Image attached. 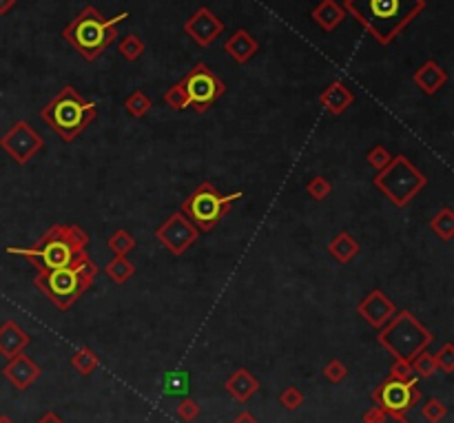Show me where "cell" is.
I'll list each match as a JSON object with an SVG mask.
<instances>
[{
	"instance_id": "cell-1",
	"label": "cell",
	"mask_w": 454,
	"mask_h": 423,
	"mask_svg": "<svg viewBox=\"0 0 454 423\" xmlns=\"http://www.w3.org/2000/svg\"><path fill=\"white\" fill-rule=\"evenodd\" d=\"M346 16H353L379 42L390 44L415 18L426 11V0H343Z\"/></svg>"
},
{
	"instance_id": "cell-2",
	"label": "cell",
	"mask_w": 454,
	"mask_h": 423,
	"mask_svg": "<svg viewBox=\"0 0 454 423\" xmlns=\"http://www.w3.org/2000/svg\"><path fill=\"white\" fill-rule=\"evenodd\" d=\"M89 239V233L78 224H51L34 246H9L7 253L29 260L36 266V270H51L69 266L75 260L84 258Z\"/></svg>"
},
{
	"instance_id": "cell-3",
	"label": "cell",
	"mask_w": 454,
	"mask_h": 423,
	"mask_svg": "<svg viewBox=\"0 0 454 423\" xmlns=\"http://www.w3.org/2000/svg\"><path fill=\"white\" fill-rule=\"evenodd\" d=\"M129 18V11L104 18L96 7H84L65 29L63 38L78 51L87 63H94L102 56L118 36V27Z\"/></svg>"
},
{
	"instance_id": "cell-4",
	"label": "cell",
	"mask_w": 454,
	"mask_h": 423,
	"mask_svg": "<svg viewBox=\"0 0 454 423\" xmlns=\"http://www.w3.org/2000/svg\"><path fill=\"white\" fill-rule=\"evenodd\" d=\"M96 275H98V266L89 255H84V258L75 260L73 264L63 268L36 270L34 284L42 295H47L53 301L56 308L69 310L91 289Z\"/></svg>"
},
{
	"instance_id": "cell-5",
	"label": "cell",
	"mask_w": 454,
	"mask_h": 423,
	"mask_svg": "<svg viewBox=\"0 0 454 423\" xmlns=\"http://www.w3.org/2000/svg\"><path fill=\"white\" fill-rule=\"evenodd\" d=\"M98 115L96 102L82 98L71 84H67L44 104L40 118L51 131H56L65 142L75 140L78 135L94 122Z\"/></svg>"
},
{
	"instance_id": "cell-6",
	"label": "cell",
	"mask_w": 454,
	"mask_h": 423,
	"mask_svg": "<svg viewBox=\"0 0 454 423\" xmlns=\"http://www.w3.org/2000/svg\"><path fill=\"white\" fill-rule=\"evenodd\" d=\"M379 330V343L392 357L401 361H412L432 341V332L410 310L395 312V317Z\"/></svg>"
},
{
	"instance_id": "cell-7",
	"label": "cell",
	"mask_w": 454,
	"mask_h": 423,
	"mask_svg": "<svg viewBox=\"0 0 454 423\" xmlns=\"http://www.w3.org/2000/svg\"><path fill=\"white\" fill-rule=\"evenodd\" d=\"M241 198H244L241 191L222 195L210 182H202L184 202H182L179 213L184 215L200 233H208L215 229L224 215L231 213L233 202H237Z\"/></svg>"
},
{
	"instance_id": "cell-8",
	"label": "cell",
	"mask_w": 454,
	"mask_h": 423,
	"mask_svg": "<svg viewBox=\"0 0 454 423\" xmlns=\"http://www.w3.org/2000/svg\"><path fill=\"white\" fill-rule=\"evenodd\" d=\"M374 187L395 206H408L428 187V177L405 156H397L374 175Z\"/></svg>"
},
{
	"instance_id": "cell-9",
	"label": "cell",
	"mask_w": 454,
	"mask_h": 423,
	"mask_svg": "<svg viewBox=\"0 0 454 423\" xmlns=\"http://www.w3.org/2000/svg\"><path fill=\"white\" fill-rule=\"evenodd\" d=\"M182 84H184L191 98V107L198 113H204L206 109L213 107L226 91V84L204 63L193 65L191 71L182 78Z\"/></svg>"
},
{
	"instance_id": "cell-10",
	"label": "cell",
	"mask_w": 454,
	"mask_h": 423,
	"mask_svg": "<svg viewBox=\"0 0 454 423\" xmlns=\"http://www.w3.org/2000/svg\"><path fill=\"white\" fill-rule=\"evenodd\" d=\"M42 144L44 142L40 133L34 127H29L25 120L11 125V129L0 138V149L16 164H27L42 149Z\"/></svg>"
},
{
	"instance_id": "cell-11",
	"label": "cell",
	"mask_w": 454,
	"mask_h": 423,
	"mask_svg": "<svg viewBox=\"0 0 454 423\" xmlns=\"http://www.w3.org/2000/svg\"><path fill=\"white\" fill-rule=\"evenodd\" d=\"M372 399L379 403V408H386L390 412H399L403 415L405 410H410V408L421 399V390H419V381L417 377L408 381H399V379H390L382 384L372 392Z\"/></svg>"
},
{
	"instance_id": "cell-12",
	"label": "cell",
	"mask_w": 454,
	"mask_h": 423,
	"mask_svg": "<svg viewBox=\"0 0 454 423\" xmlns=\"http://www.w3.org/2000/svg\"><path fill=\"white\" fill-rule=\"evenodd\" d=\"M156 237L171 255H184L198 241L200 231L182 213H173L156 229Z\"/></svg>"
},
{
	"instance_id": "cell-13",
	"label": "cell",
	"mask_w": 454,
	"mask_h": 423,
	"mask_svg": "<svg viewBox=\"0 0 454 423\" xmlns=\"http://www.w3.org/2000/svg\"><path fill=\"white\" fill-rule=\"evenodd\" d=\"M184 34L191 36L200 47H208L224 34V23L208 7H200L184 23Z\"/></svg>"
},
{
	"instance_id": "cell-14",
	"label": "cell",
	"mask_w": 454,
	"mask_h": 423,
	"mask_svg": "<svg viewBox=\"0 0 454 423\" xmlns=\"http://www.w3.org/2000/svg\"><path fill=\"white\" fill-rule=\"evenodd\" d=\"M357 312L361 320H366L372 328H384L392 317H395L397 306L384 291L374 289L357 304Z\"/></svg>"
},
{
	"instance_id": "cell-15",
	"label": "cell",
	"mask_w": 454,
	"mask_h": 423,
	"mask_svg": "<svg viewBox=\"0 0 454 423\" xmlns=\"http://www.w3.org/2000/svg\"><path fill=\"white\" fill-rule=\"evenodd\" d=\"M40 372H42L40 366L25 353H18L16 357H11L9 364L3 370V374L7 377V381H11V386L18 388V390H27L32 384H36Z\"/></svg>"
},
{
	"instance_id": "cell-16",
	"label": "cell",
	"mask_w": 454,
	"mask_h": 423,
	"mask_svg": "<svg viewBox=\"0 0 454 423\" xmlns=\"http://www.w3.org/2000/svg\"><path fill=\"white\" fill-rule=\"evenodd\" d=\"M412 82H415L426 96H434L436 91H441V89L446 87V82H448V71H446L441 65H436L434 60H428V63H423V65L415 71Z\"/></svg>"
},
{
	"instance_id": "cell-17",
	"label": "cell",
	"mask_w": 454,
	"mask_h": 423,
	"mask_svg": "<svg viewBox=\"0 0 454 423\" xmlns=\"http://www.w3.org/2000/svg\"><path fill=\"white\" fill-rule=\"evenodd\" d=\"M29 341H32V337L27 335V332L13 322V320H7L0 324V355L11 359V357H16L18 353H23Z\"/></svg>"
},
{
	"instance_id": "cell-18",
	"label": "cell",
	"mask_w": 454,
	"mask_h": 423,
	"mask_svg": "<svg viewBox=\"0 0 454 423\" xmlns=\"http://www.w3.org/2000/svg\"><path fill=\"white\" fill-rule=\"evenodd\" d=\"M320 102L330 115H341L355 102V96L341 80H332L320 94Z\"/></svg>"
},
{
	"instance_id": "cell-19",
	"label": "cell",
	"mask_w": 454,
	"mask_h": 423,
	"mask_svg": "<svg viewBox=\"0 0 454 423\" xmlns=\"http://www.w3.org/2000/svg\"><path fill=\"white\" fill-rule=\"evenodd\" d=\"M224 49L237 65H246L248 60L257 53V49H260V42H257L246 29H237V32L226 40Z\"/></svg>"
},
{
	"instance_id": "cell-20",
	"label": "cell",
	"mask_w": 454,
	"mask_h": 423,
	"mask_svg": "<svg viewBox=\"0 0 454 423\" xmlns=\"http://www.w3.org/2000/svg\"><path fill=\"white\" fill-rule=\"evenodd\" d=\"M224 388L229 390V395L233 397V399H237V401H248L255 392H257V388H260V381L255 379V377L246 370V368H239V370H235L229 379H226V384H224Z\"/></svg>"
},
{
	"instance_id": "cell-21",
	"label": "cell",
	"mask_w": 454,
	"mask_h": 423,
	"mask_svg": "<svg viewBox=\"0 0 454 423\" xmlns=\"http://www.w3.org/2000/svg\"><path fill=\"white\" fill-rule=\"evenodd\" d=\"M310 18L320 25L324 32L330 34L346 20V11L339 3H335V0H322V3L310 11Z\"/></svg>"
},
{
	"instance_id": "cell-22",
	"label": "cell",
	"mask_w": 454,
	"mask_h": 423,
	"mask_svg": "<svg viewBox=\"0 0 454 423\" xmlns=\"http://www.w3.org/2000/svg\"><path fill=\"white\" fill-rule=\"evenodd\" d=\"M361 246H359V241L351 235V233H346V231H339L335 237H332L328 241V253L335 258L339 264H348V262H353L357 255H359Z\"/></svg>"
},
{
	"instance_id": "cell-23",
	"label": "cell",
	"mask_w": 454,
	"mask_h": 423,
	"mask_svg": "<svg viewBox=\"0 0 454 423\" xmlns=\"http://www.w3.org/2000/svg\"><path fill=\"white\" fill-rule=\"evenodd\" d=\"M430 231L443 241H450L454 237V210L450 206H443L430 220Z\"/></svg>"
},
{
	"instance_id": "cell-24",
	"label": "cell",
	"mask_w": 454,
	"mask_h": 423,
	"mask_svg": "<svg viewBox=\"0 0 454 423\" xmlns=\"http://www.w3.org/2000/svg\"><path fill=\"white\" fill-rule=\"evenodd\" d=\"M104 273L111 277V282L115 284H125L133 277L135 266L129 262V258H120V255H113V260L104 266Z\"/></svg>"
},
{
	"instance_id": "cell-25",
	"label": "cell",
	"mask_w": 454,
	"mask_h": 423,
	"mask_svg": "<svg viewBox=\"0 0 454 423\" xmlns=\"http://www.w3.org/2000/svg\"><path fill=\"white\" fill-rule=\"evenodd\" d=\"M189 388H191V379L187 372H166L164 377V395L169 397H184L189 395Z\"/></svg>"
},
{
	"instance_id": "cell-26",
	"label": "cell",
	"mask_w": 454,
	"mask_h": 423,
	"mask_svg": "<svg viewBox=\"0 0 454 423\" xmlns=\"http://www.w3.org/2000/svg\"><path fill=\"white\" fill-rule=\"evenodd\" d=\"M135 237L127 231V229H118L109 239H107V246L113 255H120V258H127L131 251H135Z\"/></svg>"
},
{
	"instance_id": "cell-27",
	"label": "cell",
	"mask_w": 454,
	"mask_h": 423,
	"mask_svg": "<svg viewBox=\"0 0 454 423\" xmlns=\"http://www.w3.org/2000/svg\"><path fill=\"white\" fill-rule=\"evenodd\" d=\"M71 366L78 370L82 377H89L100 366V359H98V355L94 351L89 348V346H82V348L71 357Z\"/></svg>"
},
{
	"instance_id": "cell-28",
	"label": "cell",
	"mask_w": 454,
	"mask_h": 423,
	"mask_svg": "<svg viewBox=\"0 0 454 423\" xmlns=\"http://www.w3.org/2000/svg\"><path fill=\"white\" fill-rule=\"evenodd\" d=\"M164 104H166V107L175 109V111H184V109L191 107V98H189V94H187L184 84H182V80L164 91Z\"/></svg>"
},
{
	"instance_id": "cell-29",
	"label": "cell",
	"mask_w": 454,
	"mask_h": 423,
	"mask_svg": "<svg viewBox=\"0 0 454 423\" xmlns=\"http://www.w3.org/2000/svg\"><path fill=\"white\" fill-rule=\"evenodd\" d=\"M151 107H153V102L149 100V96H146L144 91H133V94L125 100L127 113H129L131 118H135V120L144 118V115L151 111Z\"/></svg>"
},
{
	"instance_id": "cell-30",
	"label": "cell",
	"mask_w": 454,
	"mask_h": 423,
	"mask_svg": "<svg viewBox=\"0 0 454 423\" xmlns=\"http://www.w3.org/2000/svg\"><path fill=\"white\" fill-rule=\"evenodd\" d=\"M118 49H120V53H122L127 60L135 63V60H138L144 53V40L140 36H135V34H129V36H125L122 40H120Z\"/></svg>"
},
{
	"instance_id": "cell-31",
	"label": "cell",
	"mask_w": 454,
	"mask_h": 423,
	"mask_svg": "<svg viewBox=\"0 0 454 423\" xmlns=\"http://www.w3.org/2000/svg\"><path fill=\"white\" fill-rule=\"evenodd\" d=\"M363 423H410L403 415L399 412H390L386 408H370V410L363 415Z\"/></svg>"
},
{
	"instance_id": "cell-32",
	"label": "cell",
	"mask_w": 454,
	"mask_h": 423,
	"mask_svg": "<svg viewBox=\"0 0 454 423\" xmlns=\"http://www.w3.org/2000/svg\"><path fill=\"white\" fill-rule=\"evenodd\" d=\"M410 366H412V372L415 377H432L436 372V361H434V355L430 353H419L412 361H410Z\"/></svg>"
},
{
	"instance_id": "cell-33",
	"label": "cell",
	"mask_w": 454,
	"mask_h": 423,
	"mask_svg": "<svg viewBox=\"0 0 454 423\" xmlns=\"http://www.w3.org/2000/svg\"><path fill=\"white\" fill-rule=\"evenodd\" d=\"M306 193L310 195L313 200H317V202H322V200H326L328 195L332 193V184L328 182V179L324 177V175H315L310 182L306 184Z\"/></svg>"
},
{
	"instance_id": "cell-34",
	"label": "cell",
	"mask_w": 454,
	"mask_h": 423,
	"mask_svg": "<svg viewBox=\"0 0 454 423\" xmlns=\"http://www.w3.org/2000/svg\"><path fill=\"white\" fill-rule=\"evenodd\" d=\"M421 415L423 419H426L428 423H439L441 419H446L448 415V408L443 401H439V399H428L426 405L421 408Z\"/></svg>"
},
{
	"instance_id": "cell-35",
	"label": "cell",
	"mask_w": 454,
	"mask_h": 423,
	"mask_svg": "<svg viewBox=\"0 0 454 423\" xmlns=\"http://www.w3.org/2000/svg\"><path fill=\"white\" fill-rule=\"evenodd\" d=\"M366 160H368V164L372 166V169L382 171V169H384V166H388V162L392 160V156H390V151H388L386 146L377 144V146H372V149L368 151Z\"/></svg>"
},
{
	"instance_id": "cell-36",
	"label": "cell",
	"mask_w": 454,
	"mask_h": 423,
	"mask_svg": "<svg viewBox=\"0 0 454 423\" xmlns=\"http://www.w3.org/2000/svg\"><path fill=\"white\" fill-rule=\"evenodd\" d=\"M279 403L286 408V410H297V408L304 403V395H301V390L295 388V386H289L282 395H279Z\"/></svg>"
},
{
	"instance_id": "cell-37",
	"label": "cell",
	"mask_w": 454,
	"mask_h": 423,
	"mask_svg": "<svg viewBox=\"0 0 454 423\" xmlns=\"http://www.w3.org/2000/svg\"><path fill=\"white\" fill-rule=\"evenodd\" d=\"M434 361H436V368H441L446 374H450L454 370V346L443 343V348L436 353Z\"/></svg>"
},
{
	"instance_id": "cell-38",
	"label": "cell",
	"mask_w": 454,
	"mask_h": 423,
	"mask_svg": "<svg viewBox=\"0 0 454 423\" xmlns=\"http://www.w3.org/2000/svg\"><path fill=\"white\" fill-rule=\"evenodd\" d=\"M324 377L330 384H341L348 377V370L339 359H332L330 364H326V368H324Z\"/></svg>"
},
{
	"instance_id": "cell-39",
	"label": "cell",
	"mask_w": 454,
	"mask_h": 423,
	"mask_svg": "<svg viewBox=\"0 0 454 423\" xmlns=\"http://www.w3.org/2000/svg\"><path fill=\"white\" fill-rule=\"evenodd\" d=\"M415 372H412V366L410 361H401V359H395V364L390 368V379H399V381H408L412 379Z\"/></svg>"
},
{
	"instance_id": "cell-40",
	"label": "cell",
	"mask_w": 454,
	"mask_h": 423,
	"mask_svg": "<svg viewBox=\"0 0 454 423\" xmlns=\"http://www.w3.org/2000/svg\"><path fill=\"white\" fill-rule=\"evenodd\" d=\"M177 417L182 419V421H195L200 417V405L195 403L193 399H184L179 405H177Z\"/></svg>"
},
{
	"instance_id": "cell-41",
	"label": "cell",
	"mask_w": 454,
	"mask_h": 423,
	"mask_svg": "<svg viewBox=\"0 0 454 423\" xmlns=\"http://www.w3.org/2000/svg\"><path fill=\"white\" fill-rule=\"evenodd\" d=\"M38 423H65V421L60 419L58 415H53V412H47V415H44Z\"/></svg>"
},
{
	"instance_id": "cell-42",
	"label": "cell",
	"mask_w": 454,
	"mask_h": 423,
	"mask_svg": "<svg viewBox=\"0 0 454 423\" xmlns=\"http://www.w3.org/2000/svg\"><path fill=\"white\" fill-rule=\"evenodd\" d=\"M233 423H257V421L251 412H241V415H237V419Z\"/></svg>"
},
{
	"instance_id": "cell-43",
	"label": "cell",
	"mask_w": 454,
	"mask_h": 423,
	"mask_svg": "<svg viewBox=\"0 0 454 423\" xmlns=\"http://www.w3.org/2000/svg\"><path fill=\"white\" fill-rule=\"evenodd\" d=\"M13 5H16V0H0V16L7 13L9 9H13Z\"/></svg>"
},
{
	"instance_id": "cell-44",
	"label": "cell",
	"mask_w": 454,
	"mask_h": 423,
	"mask_svg": "<svg viewBox=\"0 0 454 423\" xmlns=\"http://www.w3.org/2000/svg\"><path fill=\"white\" fill-rule=\"evenodd\" d=\"M0 423H13L9 417H5V415H0Z\"/></svg>"
}]
</instances>
